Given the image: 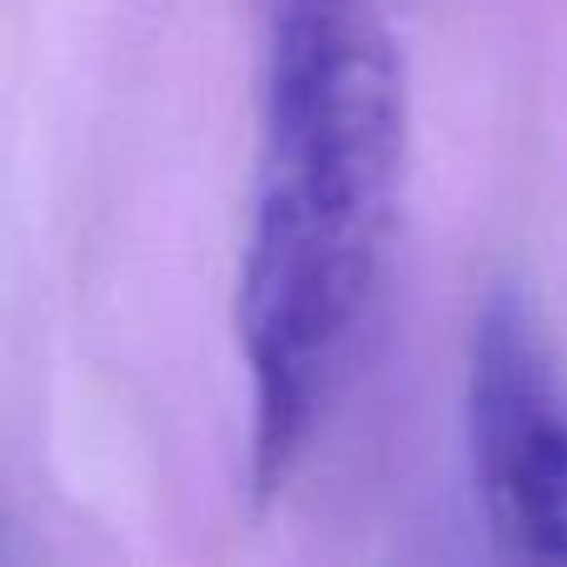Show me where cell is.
<instances>
[{"mask_svg": "<svg viewBox=\"0 0 567 567\" xmlns=\"http://www.w3.org/2000/svg\"><path fill=\"white\" fill-rule=\"evenodd\" d=\"M409 90L363 0H275L259 189L239 265L249 483L279 498L343 383L399 219Z\"/></svg>", "mask_w": 567, "mask_h": 567, "instance_id": "obj_1", "label": "cell"}, {"mask_svg": "<svg viewBox=\"0 0 567 567\" xmlns=\"http://www.w3.org/2000/svg\"><path fill=\"white\" fill-rule=\"evenodd\" d=\"M463 423L493 548L567 563V373L523 284H493L473 313Z\"/></svg>", "mask_w": 567, "mask_h": 567, "instance_id": "obj_2", "label": "cell"}]
</instances>
